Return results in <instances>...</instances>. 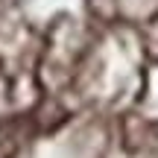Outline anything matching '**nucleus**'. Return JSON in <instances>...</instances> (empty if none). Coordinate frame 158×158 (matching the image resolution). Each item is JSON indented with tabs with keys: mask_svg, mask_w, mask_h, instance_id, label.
Listing matches in <instances>:
<instances>
[]
</instances>
